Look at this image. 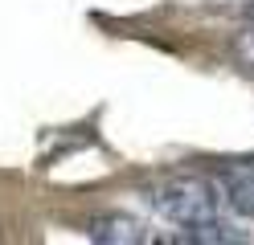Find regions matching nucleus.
Returning <instances> with one entry per match:
<instances>
[{"mask_svg":"<svg viewBox=\"0 0 254 245\" xmlns=\"http://www.w3.org/2000/svg\"><path fill=\"white\" fill-rule=\"evenodd\" d=\"M177 241H193V245H242L250 241L246 229H238L230 217H205V221H193V225H181Z\"/></svg>","mask_w":254,"mask_h":245,"instance_id":"nucleus-4","label":"nucleus"},{"mask_svg":"<svg viewBox=\"0 0 254 245\" xmlns=\"http://www.w3.org/2000/svg\"><path fill=\"white\" fill-rule=\"evenodd\" d=\"M221 208L234 212V217H250L254 221V163H242V168H226L213 176Z\"/></svg>","mask_w":254,"mask_h":245,"instance_id":"nucleus-3","label":"nucleus"},{"mask_svg":"<svg viewBox=\"0 0 254 245\" xmlns=\"http://www.w3.org/2000/svg\"><path fill=\"white\" fill-rule=\"evenodd\" d=\"M234 53H238V61H242L246 70H254V25H250L246 33H238V41H234Z\"/></svg>","mask_w":254,"mask_h":245,"instance_id":"nucleus-5","label":"nucleus"},{"mask_svg":"<svg viewBox=\"0 0 254 245\" xmlns=\"http://www.w3.org/2000/svg\"><path fill=\"white\" fill-rule=\"evenodd\" d=\"M86 237L99 245H144L156 241L148 225H139L135 217H123V212H103V217L86 221Z\"/></svg>","mask_w":254,"mask_h":245,"instance_id":"nucleus-2","label":"nucleus"},{"mask_svg":"<svg viewBox=\"0 0 254 245\" xmlns=\"http://www.w3.org/2000/svg\"><path fill=\"white\" fill-rule=\"evenodd\" d=\"M144 200H148V208L156 217L172 221L177 229L221 212L217 184L205 180V176H164V180H156V184L144 188Z\"/></svg>","mask_w":254,"mask_h":245,"instance_id":"nucleus-1","label":"nucleus"},{"mask_svg":"<svg viewBox=\"0 0 254 245\" xmlns=\"http://www.w3.org/2000/svg\"><path fill=\"white\" fill-rule=\"evenodd\" d=\"M238 12H242V16H246V21L254 25V0H246V4H242V8H238Z\"/></svg>","mask_w":254,"mask_h":245,"instance_id":"nucleus-6","label":"nucleus"}]
</instances>
